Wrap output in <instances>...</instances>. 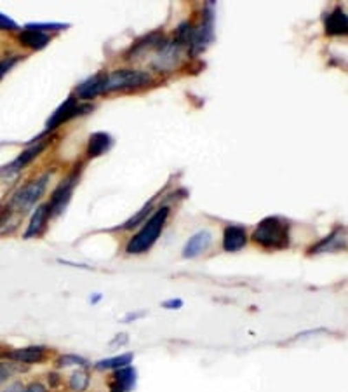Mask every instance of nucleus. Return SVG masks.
Segmentation results:
<instances>
[{
	"instance_id": "f257e3e1",
	"label": "nucleus",
	"mask_w": 348,
	"mask_h": 392,
	"mask_svg": "<svg viewBox=\"0 0 348 392\" xmlns=\"http://www.w3.org/2000/svg\"><path fill=\"white\" fill-rule=\"evenodd\" d=\"M167 218H169V207H159L150 215V218L141 225V229L127 240L126 253L127 255H143L149 251L157 239L162 234L164 227H166Z\"/></svg>"
},
{
	"instance_id": "f03ea898",
	"label": "nucleus",
	"mask_w": 348,
	"mask_h": 392,
	"mask_svg": "<svg viewBox=\"0 0 348 392\" xmlns=\"http://www.w3.org/2000/svg\"><path fill=\"white\" fill-rule=\"evenodd\" d=\"M251 239L263 249H285L291 245V225L279 216H267L256 225Z\"/></svg>"
},
{
	"instance_id": "7ed1b4c3",
	"label": "nucleus",
	"mask_w": 348,
	"mask_h": 392,
	"mask_svg": "<svg viewBox=\"0 0 348 392\" xmlns=\"http://www.w3.org/2000/svg\"><path fill=\"white\" fill-rule=\"evenodd\" d=\"M49 178H51V173H45L42 174L41 178H37V180H34V182L26 183L25 187H21V189L11 197V200H9L6 215H11L19 220L21 216H25L28 211L34 209L35 204L44 196Z\"/></svg>"
},
{
	"instance_id": "20e7f679",
	"label": "nucleus",
	"mask_w": 348,
	"mask_h": 392,
	"mask_svg": "<svg viewBox=\"0 0 348 392\" xmlns=\"http://www.w3.org/2000/svg\"><path fill=\"white\" fill-rule=\"evenodd\" d=\"M152 81L150 74L141 70H117L107 74V82H105V93L111 91H120V89H133L141 87Z\"/></svg>"
},
{
	"instance_id": "39448f33",
	"label": "nucleus",
	"mask_w": 348,
	"mask_h": 392,
	"mask_svg": "<svg viewBox=\"0 0 348 392\" xmlns=\"http://www.w3.org/2000/svg\"><path fill=\"white\" fill-rule=\"evenodd\" d=\"M93 110V105H80L77 101V98L70 96L63 105H61L54 114L51 115V118L47 121V127H45V133L49 131H54L56 127L61 126L63 123H68L72 118L78 117V115H84L87 112Z\"/></svg>"
},
{
	"instance_id": "423d86ee",
	"label": "nucleus",
	"mask_w": 348,
	"mask_h": 392,
	"mask_svg": "<svg viewBox=\"0 0 348 392\" xmlns=\"http://www.w3.org/2000/svg\"><path fill=\"white\" fill-rule=\"evenodd\" d=\"M77 180H78V173L75 171V173H72L65 182H61L60 185H58V189L52 192L51 200L47 203L49 215L58 216L63 213L65 207H67L68 203H70L72 194H74L75 185H77Z\"/></svg>"
},
{
	"instance_id": "0eeeda50",
	"label": "nucleus",
	"mask_w": 348,
	"mask_h": 392,
	"mask_svg": "<svg viewBox=\"0 0 348 392\" xmlns=\"http://www.w3.org/2000/svg\"><path fill=\"white\" fill-rule=\"evenodd\" d=\"M2 355L16 364L30 367V364L44 363L45 358H47V347H44V345H28V347L11 349V351L4 352Z\"/></svg>"
},
{
	"instance_id": "6e6552de",
	"label": "nucleus",
	"mask_w": 348,
	"mask_h": 392,
	"mask_svg": "<svg viewBox=\"0 0 348 392\" xmlns=\"http://www.w3.org/2000/svg\"><path fill=\"white\" fill-rule=\"evenodd\" d=\"M213 232L209 229H202L193 234L183 246V258H197V256L204 255L213 245Z\"/></svg>"
},
{
	"instance_id": "1a4fd4ad",
	"label": "nucleus",
	"mask_w": 348,
	"mask_h": 392,
	"mask_svg": "<svg viewBox=\"0 0 348 392\" xmlns=\"http://www.w3.org/2000/svg\"><path fill=\"white\" fill-rule=\"evenodd\" d=\"M248 230L242 225H228L223 230V249L226 253H237L248 245Z\"/></svg>"
},
{
	"instance_id": "9d476101",
	"label": "nucleus",
	"mask_w": 348,
	"mask_h": 392,
	"mask_svg": "<svg viewBox=\"0 0 348 392\" xmlns=\"http://www.w3.org/2000/svg\"><path fill=\"white\" fill-rule=\"evenodd\" d=\"M345 243H347L345 227H338L329 236L324 237L323 240H318L315 246H312V248L308 249V255H320V253H331L338 251V249H345Z\"/></svg>"
},
{
	"instance_id": "9b49d317",
	"label": "nucleus",
	"mask_w": 348,
	"mask_h": 392,
	"mask_svg": "<svg viewBox=\"0 0 348 392\" xmlns=\"http://www.w3.org/2000/svg\"><path fill=\"white\" fill-rule=\"evenodd\" d=\"M180 51H182V44L176 41L160 45L159 54L153 61L155 68H159V70H173L180 61Z\"/></svg>"
},
{
	"instance_id": "f8f14e48",
	"label": "nucleus",
	"mask_w": 348,
	"mask_h": 392,
	"mask_svg": "<svg viewBox=\"0 0 348 392\" xmlns=\"http://www.w3.org/2000/svg\"><path fill=\"white\" fill-rule=\"evenodd\" d=\"M49 218H51V215H49L47 203L35 207V211L32 213L30 223H28L25 234H23V239H34V237L41 236V234L45 230V227H47Z\"/></svg>"
},
{
	"instance_id": "ddd939ff",
	"label": "nucleus",
	"mask_w": 348,
	"mask_h": 392,
	"mask_svg": "<svg viewBox=\"0 0 348 392\" xmlns=\"http://www.w3.org/2000/svg\"><path fill=\"white\" fill-rule=\"evenodd\" d=\"M105 82H107V74H98L82 82L77 87V98L80 100H93L98 94L105 93Z\"/></svg>"
},
{
	"instance_id": "4468645a",
	"label": "nucleus",
	"mask_w": 348,
	"mask_h": 392,
	"mask_svg": "<svg viewBox=\"0 0 348 392\" xmlns=\"http://www.w3.org/2000/svg\"><path fill=\"white\" fill-rule=\"evenodd\" d=\"M213 41V12L206 11V18L202 21V25L199 26L197 30H193V39L192 44L193 45V52H199Z\"/></svg>"
},
{
	"instance_id": "2eb2a0df",
	"label": "nucleus",
	"mask_w": 348,
	"mask_h": 392,
	"mask_svg": "<svg viewBox=\"0 0 348 392\" xmlns=\"http://www.w3.org/2000/svg\"><path fill=\"white\" fill-rule=\"evenodd\" d=\"M110 382L113 385H117V387L124 392L134 391L138 384L136 368H134L133 364H129V367H124V368H120V370H115L113 377H111Z\"/></svg>"
},
{
	"instance_id": "dca6fc26",
	"label": "nucleus",
	"mask_w": 348,
	"mask_h": 392,
	"mask_svg": "<svg viewBox=\"0 0 348 392\" xmlns=\"http://www.w3.org/2000/svg\"><path fill=\"white\" fill-rule=\"evenodd\" d=\"M47 145H49V141H42V143H37V145H34V147L26 148L25 152H21V156H19L18 159L11 164V166L6 167L4 173L14 174V173H18V171H21V167H25L26 164H30L32 161L37 159V157L44 152V148L47 147Z\"/></svg>"
},
{
	"instance_id": "f3484780",
	"label": "nucleus",
	"mask_w": 348,
	"mask_h": 392,
	"mask_svg": "<svg viewBox=\"0 0 348 392\" xmlns=\"http://www.w3.org/2000/svg\"><path fill=\"white\" fill-rule=\"evenodd\" d=\"M348 30V19L347 14L341 8H336L334 11H331L326 18V34L327 35H345Z\"/></svg>"
},
{
	"instance_id": "a211bd4d",
	"label": "nucleus",
	"mask_w": 348,
	"mask_h": 392,
	"mask_svg": "<svg viewBox=\"0 0 348 392\" xmlns=\"http://www.w3.org/2000/svg\"><path fill=\"white\" fill-rule=\"evenodd\" d=\"M19 42H21L25 48H30L34 51H41L44 49L45 45L51 42V37L44 32H39V30H30V28H25L19 34Z\"/></svg>"
},
{
	"instance_id": "6ab92c4d",
	"label": "nucleus",
	"mask_w": 348,
	"mask_h": 392,
	"mask_svg": "<svg viewBox=\"0 0 348 392\" xmlns=\"http://www.w3.org/2000/svg\"><path fill=\"white\" fill-rule=\"evenodd\" d=\"M134 361V354L133 352H126V354H119L113 355V358H107V359H100L94 363V368L100 371H108V370H120L124 367H129L133 364Z\"/></svg>"
},
{
	"instance_id": "aec40b11",
	"label": "nucleus",
	"mask_w": 348,
	"mask_h": 392,
	"mask_svg": "<svg viewBox=\"0 0 348 392\" xmlns=\"http://www.w3.org/2000/svg\"><path fill=\"white\" fill-rule=\"evenodd\" d=\"M111 136L107 133H94L91 134L89 145H87V156L89 157H100L107 152L108 148L111 147Z\"/></svg>"
},
{
	"instance_id": "412c9836",
	"label": "nucleus",
	"mask_w": 348,
	"mask_h": 392,
	"mask_svg": "<svg viewBox=\"0 0 348 392\" xmlns=\"http://www.w3.org/2000/svg\"><path fill=\"white\" fill-rule=\"evenodd\" d=\"M91 385V375L87 368H78L68 378V387L72 392H87Z\"/></svg>"
},
{
	"instance_id": "4be33fe9",
	"label": "nucleus",
	"mask_w": 348,
	"mask_h": 392,
	"mask_svg": "<svg viewBox=\"0 0 348 392\" xmlns=\"http://www.w3.org/2000/svg\"><path fill=\"white\" fill-rule=\"evenodd\" d=\"M152 211H153L152 203H149V204H146V206L141 207V209L138 211V213L133 216V218H129L126 223H122L120 230H131V229H136V227H141L144 222H146V220L150 218V215H152Z\"/></svg>"
},
{
	"instance_id": "5701e85b",
	"label": "nucleus",
	"mask_w": 348,
	"mask_h": 392,
	"mask_svg": "<svg viewBox=\"0 0 348 392\" xmlns=\"http://www.w3.org/2000/svg\"><path fill=\"white\" fill-rule=\"evenodd\" d=\"M56 368H70V367H80V368H87L89 367V361L82 355L77 354H63L54 361Z\"/></svg>"
},
{
	"instance_id": "b1692460",
	"label": "nucleus",
	"mask_w": 348,
	"mask_h": 392,
	"mask_svg": "<svg viewBox=\"0 0 348 392\" xmlns=\"http://www.w3.org/2000/svg\"><path fill=\"white\" fill-rule=\"evenodd\" d=\"M21 364H16L12 361H0V385L8 384L9 378L14 377L19 370Z\"/></svg>"
},
{
	"instance_id": "393cba45",
	"label": "nucleus",
	"mask_w": 348,
	"mask_h": 392,
	"mask_svg": "<svg viewBox=\"0 0 348 392\" xmlns=\"http://www.w3.org/2000/svg\"><path fill=\"white\" fill-rule=\"evenodd\" d=\"M68 25H61V23H30V25H26L25 28H30V30H39V32H47V30H61V28H67Z\"/></svg>"
},
{
	"instance_id": "a878e982",
	"label": "nucleus",
	"mask_w": 348,
	"mask_h": 392,
	"mask_svg": "<svg viewBox=\"0 0 348 392\" xmlns=\"http://www.w3.org/2000/svg\"><path fill=\"white\" fill-rule=\"evenodd\" d=\"M160 41H162V35H160V34H152V35H149V37L144 39V42H146V49H149L150 45L160 44ZM143 49H144V44H141V42H138V44L134 45V49H131V52H133V54H136L138 51H143Z\"/></svg>"
},
{
	"instance_id": "bb28decb",
	"label": "nucleus",
	"mask_w": 348,
	"mask_h": 392,
	"mask_svg": "<svg viewBox=\"0 0 348 392\" xmlns=\"http://www.w3.org/2000/svg\"><path fill=\"white\" fill-rule=\"evenodd\" d=\"M18 61H19V56H9V58L0 59V81H2V77H4V75L8 74V72L11 70V68L14 67Z\"/></svg>"
},
{
	"instance_id": "cd10ccee",
	"label": "nucleus",
	"mask_w": 348,
	"mask_h": 392,
	"mask_svg": "<svg viewBox=\"0 0 348 392\" xmlns=\"http://www.w3.org/2000/svg\"><path fill=\"white\" fill-rule=\"evenodd\" d=\"M183 305H185V302L182 298H169L162 302V309H166V311H180V309H183Z\"/></svg>"
},
{
	"instance_id": "c85d7f7f",
	"label": "nucleus",
	"mask_w": 348,
	"mask_h": 392,
	"mask_svg": "<svg viewBox=\"0 0 348 392\" xmlns=\"http://www.w3.org/2000/svg\"><path fill=\"white\" fill-rule=\"evenodd\" d=\"M0 30H8V32L18 30V23L9 18V16H6L4 12H0Z\"/></svg>"
},
{
	"instance_id": "c756f323",
	"label": "nucleus",
	"mask_w": 348,
	"mask_h": 392,
	"mask_svg": "<svg viewBox=\"0 0 348 392\" xmlns=\"http://www.w3.org/2000/svg\"><path fill=\"white\" fill-rule=\"evenodd\" d=\"M21 392H47V387L42 382H30V384L23 387Z\"/></svg>"
},
{
	"instance_id": "7c9ffc66",
	"label": "nucleus",
	"mask_w": 348,
	"mask_h": 392,
	"mask_svg": "<svg viewBox=\"0 0 348 392\" xmlns=\"http://www.w3.org/2000/svg\"><path fill=\"white\" fill-rule=\"evenodd\" d=\"M23 387H25V384H23L21 380H14V382H11V384L6 385V387L0 392H21Z\"/></svg>"
},
{
	"instance_id": "2f4dec72",
	"label": "nucleus",
	"mask_w": 348,
	"mask_h": 392,
	"mask_svg": "<svg viewBox=\"0 0 348 392\" xmlns=\"http://www.w3.org/2000/svg\"><path fill=\"white\" fill-rule=\"evenodd\" d=\"M144 316H146V312H129V314H126V318H124V322L138 321V319L144 318Z\"/></svg>"
},
{
	"instance_id": "473e14b6",
	"label": "nucleus",
	"mask_w": 348,
	"mask_h": 392,
	"mask_svg": "<svg viewBox=\"0 0 348 392\" xmlns=\"http://www.w3.org/2000/svg\"><path fill=\"white\" fill-rule=\"evenodd\" d=\"M101 298H103V296H101L100 293H94V296H93V298H89V302H91V304H98V302H100Z\"/></svg>"
},
{
	"instance_id": "72a5a7b5",
	"label": "nucleus",
	"mask_w": 348,
	"mask_h": 392,
	"mask_svg": "<svg viewBox=\"0 0 348 392\" xmlns=\"http://www.w3.org/2000/svg\"><path fill=\"white\" fill-rule=\"evenodd\" d=\"M108 387H110V392H124V391H120V389L117 387V385L111 384V382H110V385H108Z\"/></svg>"
}]
</instances>
